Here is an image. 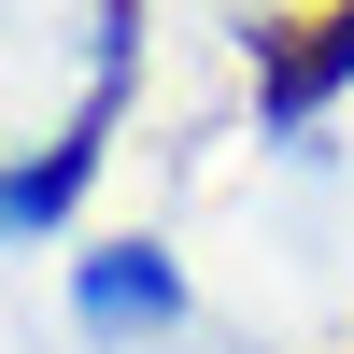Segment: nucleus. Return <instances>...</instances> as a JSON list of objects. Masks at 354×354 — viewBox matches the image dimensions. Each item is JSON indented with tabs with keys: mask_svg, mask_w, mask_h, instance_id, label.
<instances>
[{
	"mask_svg": "<svg viewBox=\"0 0 354 354\" xmlns=\"http://www.w3.org/2000/svg\"><path fill=\"white\" fill-rule=\"evenodd\" d=\"M340 71H354V0H326V15H312L298 43L270 57V113H312V100L340 85Z\"/></svg>",
	"mask_w": 354,
	"mask_h": 354,
	"instance_id": "1",
	"label": "nucleus"
}]
</instances>
